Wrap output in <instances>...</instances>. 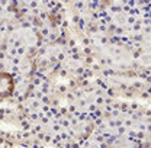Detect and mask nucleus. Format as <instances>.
<instances>
[{
  "mask_svg": "<svg viewBox=\"0 0 151 148\" xmlns=\"http://www.w3.org/2000/svg\"><path fill=\"white\" fill-rule=\"evenodd\" d=\"M15 90L13 75L6 71H0V97H9Z\"/></svg>",
  "mask_w": 151,
  "mask_h": 148,
  "instance_id": "f257e3e1",
  "label": "nucleus"
}]
</instances>
